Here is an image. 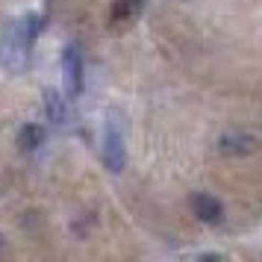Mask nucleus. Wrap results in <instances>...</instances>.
<instances>
[{
	"mask_svg": "<svg viewBox=\"0 0 262 262\" xmlns=\"http://www.w3.org/2000/svg\"><path fill=\"white\" fill-rule=\"evenodd\" d=\"M30 48H33V41L24 36L21 24L6 27V33L0 36V68L9 74H21L27 56H30Z\"/></svg>",
	"mask_w": 262,
	"mask_h": 262,
	"instance_id": "obj_1",
	"label": "nucleus"
},
{
	"mask_svg": "<svg viewBox=\"0 0 262 262\" xmlns=\"http://www.w3.org/2000/svg\"><path fill=\"white\" fill-rule=\"evenodd\" d=\"M100 156H103V165L112 174H121L127 168V144H124V133L118 127V118L109 115L106 127H103V147H100Z\"/></svg>",
	"mask_w": 262,
	"mask_h": 262,
	"instance_id": "obj_2",
	"label": "nucleus"
},
{
	"mask_svg": "<svg viewBox=\"0 0 262 262\" xmlns=\"http://www.w3.org/2000/svg\"><path fill=\"white\" fill-rule=\"evenodd\" d=\"M62 85H65V95L68 100L83 95V85H85V68H83V53L80 48H68L62 50Z\"/></svg>",
	"mask_w": 262,
	"mask_h": 262,
	"instance_id": "obj_3",
	"label": "nucleus"
},
{
	"mask_svg": "<svg viewBox=\"0 0 262 262\" xmlns=\"http://www.w3.org/2000/svg\"><path fill=\"white\" fill-rule=\"evenodd\" d=\"M256 144H259V139L253 133H227L218 142V150L224 156H248L256 150Z\"/></svg>",
	"mask_w": 262,
	"mask_h": 262,
	"instance_id": "obj_4",
	"label": "nucleus"
},
{
	"mask_svg": "<svg viewBox=\"0 0 262 262\" xmlns=\"http://www.w3.org/2000/svg\"><path fill=\"white\" fill-rule=\"evenodd\" d=\"M191 209H194V215L201 218L203 224H218L224 218V206L215 201L212 194H203V191L191 194Z\"/></svg>",
	"mask_w": 262,
	"mask_h": 262,
	"instance_id": "obj_5",
	"label": "nucleus"
},
{
	"mask_svg": "<svg viewBox=\"0 0 262 262\" xmlns=\"http://www.w3.org/2000/svg\"><path fill=\"white\" fill-rule=\"evenodd\" d=\"M45 127L41 124H27V127H21V133H18V147L21 150H36V147H41L45 144Z\"/></svg>",
	"mask_w": 262,
	"mask_h": 262,
	"instance_id": "obj_6",
	"label": "nucleus"
},
{
	"mask_svg": "<svg viewBox=\"0 0 262 262\" xmlns=\"http://www.w3.org/2000/svg\"><path fill=\"white\" fill-rule=\"evenodd\" d=\"M139 12H142V0H115L112 3V24H118V21L124 24Z\"/></svg>",
	"mask_w": 262,
	"mask_h": 262,
	"instance_id": "obj_7",
	"label": "nucleus"
},
{
	"mask_svg": "<svg viewBox=\"0 0 262 262\" xmlns=\"http://www.w3.org/2000/svg\"><path fill=\"white\" fill-rule=\"evenodd\" d=\"M45 109H48V118L53 124H65L68 121V112H65V103L56 92H48V100H45Z\"/></svg>",
	"mask_w": 262,
	"mask_h": 262,
	"instance_id": "obj_8",
	"label": "nucleus"
}]
</instances>
